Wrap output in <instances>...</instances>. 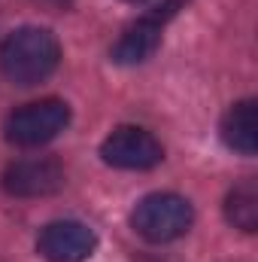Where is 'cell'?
<instances>
[{
  "label": "cell",
  "mask_w": 258,
  "mask_h": 262,
  "mask_svg": "<svg viewBox=\"0 0 258 262\" xmlns=\"http://www.w3.org/2000/svg\"><path fill=\"white\" fill-rule=\"evenodd\" d=\"M61 61V43L49 28H18L0 43V73L21 89L46 82Z\"/></svg>",
  "instance_id": "cell-1"
},
{
  "label": "cell",
  "mask_w": 258,
  "mask_h": 262,
  "mask_svg": "<svg viewBox=\"0 0 258 262\" xmlns=\"http://www.w3.org/2000/svg\"><path fill=\"white\" fill-rule=\"evenodd\" d=\"M97 250V235L79 220H55L40 229L37 253L49 262H85Z\"/></svg>",
  "instance_id": "cell-7"
},
{
  "label": "cell",
  "mask_w": 258,
  "mask_h": 262,
  "mask_svg": "<svg viewBox=\"0 0 258 262\" xmlns=\"http://www.w3.org/2000/svg\"><path fill=\"white\" fill-rule=\"evenodd\" d=\"M179 3H183V0H167L158 12H149V15L131 21L128 28L122 31V37L113 43L110 58H113L116 64H143V61H149V58L158 52V46H161L164 21L176 12Z\"/></svg>",
  "instance_id": "cell-6"
},
{
  "label": "cell",
  "mask_w": 258,
  "mask_h": 262,
  "mask_svg": "<svg viewBox=\"0 0 258 262\" xmlns=\"http://www.w3.org/2000/svg\"><path fill=\"white\" fill-rule=\"evenodd\" d=\"M100 159L119 171H149L161 165L164 146L152 131L140 125H119L100 143Z\"/></svg>",
  "instance_id": "cell-4"
},
{
  "label": "cell",
  "mask_w": 258,
  "mask_h": 262,
  "mask_svg": "<svg viewBox=\"0 0 258 262\" xmlns=\"http://www.w3.org/2000/svg\"><path fill=\"white\" fill-rule=\"evenodd\" d=\"M70 125V107L61 98H43V101H31L18 110H12L6 116L3 134L12 146L21 149H34L43 146L49 140H55L61 131Z\"/></svg>",
  "instance_id": "cell-3"
},
{
  "label": "cell",
  "mask_w": 258,
  "mask_h": 262,
  "mask_svg": "<svg viewBox=\"0 0 258 262\" xmlns=\"http://www.w3.org/2000/svg\"><path fill=\"white\" fill-rule=\"evenodd\" d=\"M194 223V207L176 192H152L131 210V226L149 244H170L183 238Z\"/></svg>",
  "instance_id": "cell-2"
},
{
  "label": "cell",
  "mask_w": 258,
  "mask_h": 262,
  "mask_svg": "<svg viewBox=\"0 0 258 262\" xmlns=\"http://www.w3.org/2000/svg\"><path fill=\"white\" fill-rule=\"evenodd\" d=\"M225 220L240 229V232H255L258 229V186L255 180H240L228 195H225Z\"/></svg>",
  "instance_id": "cell-9"
},
{
  "label": "cell",
  "mask_w": 258,
  "mask_h": 262,
  "mask_svg": "<svg viewBox=\"0 0 258 262\" xmlns=\"http://www.w3.org/2000/svg\"><path fill=\"white\" fill-rule=\"evenodd\" d=\"M3 189L15 198H43L55 195L58 189H64L67 174L58 159L49 156H34V159H18L12 162L3 177H0Z\"/></svg>",
  "instance_id": "cell-5"
},
{
  "label": "cell",
  "mask_w": 258,
  "mask_h": 262,
  "mask_svg": "<svg viewBox=\"0 0 258 262\" xmlns=\"http://www.w3.org/2000/svg\"><path fill=\"white\" fill-rule=\"evenodd\" d=\"M43 3H49V6H67L70 0H43Z\"/></svg>",
  "instance_id": "cell-10"
},
{
  "label": "cell",
  "mask_w": 258,
  "mask_h": 262,
  "mask_svg": "<svg viewBox=\"0 0 258 262\" xmlns=\"http://www.w3.org/2000/svg\"><path fill=\"white\" fill-rule=\"evenodd\" d=\"M125 3H146V0H125Z\"/></svg>",
  "instance_id": "cell-11"
},
{
  "label": "cell",
  "mask_w": 258,
  "mask_h": 262,
  "mask_svg": "<svg viewBox=\"0 0 258 262\" xmlns=\"http://www.w3.org/2000/svg\"><path fill=\"white\" fill-rule=\"evenodd\" d=\"M219 134L225 140L228 149L240 152V156H255L258 149V122H255V101H237L225 110L222 122H219Z\"/></svg>",
  "instance_id": "cell-8"
}]
</instances>
